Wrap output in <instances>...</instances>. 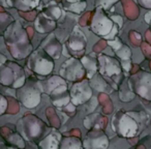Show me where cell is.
I'll list each match as a JSON object with an SVG mask.
<instances>
[{
	"label": "cell",
	"instance_id": "obj_3",
	"mask_svg": "<svg viewBox=\"0 0 151 149\" xmlns=\"http://www.w3.org/2000/svg\"><path fill=\"white\" fill-rule=\"evenodd\" d=\"M40 93L38 82L28 79L21 87L17 89V99L27 109H33L40 104Z\"/></svg>",
	"mask_w": 151,
	"mask_h": 149
},
{
	"label": "cell",
	"instance_id": "obj_16",
	"mask_svg": "<svg viewBox=\"0 0 151 149\" xmlns=\"http://www.w3.org/2000/svg\"><path fill=\"white\" fill-rule=\"evenodd\" d=\"M7 61V59H6V57L4 56V55H2L1 53H0V66L3 64V63H5Z\"/></svg>",
	"mask_w": 151,
	"mask_h": 149
},
{
	"label": "cell",
	"instance_id": "obj_14",
	"mask_svg": "<svg viewBox=\"0 0 151 149\" xmlns=\"http://www.w3.org/2000/svg\"><path fill=\"white\" fill-rule=\"evenodd\" d=\"M0 149H19L18 147L14 146V145H9L7 143L0 142Z\"/></svg>",
	"mask_w": 151,
	"mask_h": 149
},
{
	"label": "cell",
	"instance_id": "obj_2",
	"mask_svg": "<svg viewBox=\"0 0 151 149\" xmlns=\"http://www.w3.org/2000/svg\"><path fill=\"white\" fill-rule=\"evenodd\" d=\"M17 130L19 135L25 140L31 143H38L46 132L47 126L44 122L33 115H27L22 117L17 123Z\"/></svg>",
	"mask_w": 151,
	"mask_h": 149
},
{
	"label": "cell",
	"instance_id": "obj_5",
	"mask_svg": "<svg viewBox=\"0 0 151 149\" xmlns=\"http://www.w3.org/2000/svg\"><path fill=\"white\" fill-rule=\"evenodd\" d=\"M84 149H108L110 140L103 128H91L82 141Z\"/></svg>",
	"mask_w": 151,
	"mask_h": 149
},
{
	"label": "cell",
	"instance_id": "obj_13",
	"mask_svg": "<svg viewBox=\"0 0 151 149\" xmlns=\"http://www.w3.org/2000/svg\"><path fill=\"white\" fill-rule=\"evenodd\" d=\"M7 109V101L1 93H0V115L5 113Z\"/></svg>",
	"mask_w": 151,
	"mask_h": 149
},
{
	"label": "cell",
	"instance_id": "obj_1",
	"mask_svg": "<svg viewBox=\"0 0 151 149\" xmlns=\"http://www.w3.org/2000/svg\"><path fill=\"white\" fill-rule=\"evenodd\" d=\"M140 120L134 117V113L125 111H119L112 119L111 126L114 132L121 138H134L140 130Z\"/></svg>",
	"mask_w": 151,
	"mask_h": 149
},
{
	"label": "cell",
	"instance_id": "obj_6",
	"mask_svg": "<svg viewBox=\"0 0 151 149\" xmlns=\"http://www.w3.org/2000/svg\"><path fill=\"white\" fill-rule=\"evenodd\" d=\"M129 86L134 92L140 94L142 97L151 99V75L150 73H141L132 76L129 79Z\"/></svg>",
	"mask_w": 151,
	"mask_h": 149
},
{
	"label": "cell",
	"instance_id": "obj_15",
	"mask_svg": "<svg viewBox=\"0 0 151 149\" xmlns=\"http://www.w3.org/2000/svg\"><path fill=\"white\" fill-rule=\"evenodd\" d=\"M0 4L1 5H3V6H5V7H12V6H14V4H13V1L12 0H0Z\"/></svg>",
	"mask_w": 151,
	"mask_h": 149
},
{
	"label": "cell",
	"instance_id": "obj_4",
	"mask_svg": "<svg viewBox=\"0 0 151 149\" xmlns=\"http://www.w3.org/2000/svg\"><path fill=\"white\" fill-rule=\"evenodd\" d=\"M24 71L18 64L6 61L0 66V83L4 86L18 89L25 83Z\"/></svg>",
	"mask_w": 151,
	"mask_h": 149
},
{
	"label": "cell",
	"instance_id": "obj_8",
	"mask_svg": "<svg viewBox=\"0 0 151 149\" xmlns=\"http://www.w3.org/2000/svg\"><path fill=\"white\" fill-rule=\"evenodd\" d=\"M69 96H70L73 104L76 106L86 103L92 96V90L90 88V85L86 81L77 83L71 87Z\"/></svg>",
	"mask_w": 151,
	"mask_h": 149
},
{
	"label": "cell",
	"instance_id": "obj_10",
	"mask_svg": "<svg viewBox=\"0 0 151 149\" xmlns=\"http://www.w3.org/2000/svg\"><path fill=\"white\" fill-rule=\"evenodd\" d=\"M59 149H84V147L80 139L71 136L61 139Z\"/></svg>",
	"mask_w": 151,
	"mask_h": 149
},
{
	"label": "cell",
	"instance_id": "obj_9",
	"mask_svg": "<svg viewBox=\"0 0 151 149\" xmlns=\"http://www.w3.org/2000/svg\"><path fill=\"white\" fill-rule=\"evenodd\" d=\"M62 139L60 132L56 130H53L51 132L44 137L37 143L38 149H59L60 141Z\"/></svg>",
	"mask_w": 151,
	"mask_h": 149
},
{
	"label": "cell",
	"instance_id": "obj_11",
	"mask_svg": "<svg viewBox=\"0 0 151 149\" xmlns=\"http://www.w3.org/2000/svg\"><path fill=\"white\" fill-rule=\"evenodd\" d=\"M104 62L106 63V61L104 60ZM105 65H106V66H103V65L101 66V75H104V76L113 78L114 76H119L120 73H121L120 65L116 62L115 59L112 58L111 65H110V63H108V64L106 63Z\"/></svg>",
	"mask_w": 151,
	"mask_h": 149
},
{
	"label": "cell",
	"instance_id": "obj_12",
	"mask_svg": "<svg viewBox=\"0 0 151 149\" xmlns=\"http://www.w3.org/2000/svg\"><path fill=\"white\" fill-rule=\"evenodd\" d=\"M13 1V4L15 5L17 3V6L20 9H33L36 5L38 4V1L40 0H12Z\"/></svg>",
	"mask_w": 151,
	"mask_h": 149
},
{
	"label": "cell",
	"instance_id": "obj_7",
	"mask_svg": "<svg viewBox=\"0 0 151 149\" xmlns=\"http://www.w3.org/2000/svg\"><path fill=\"white\" fill-rule=\"evenodd\" d=\"M27 65L32 71L40 76H47L52 71L54 63L50 59L45 58L40 52H33L28 59Z\"/></svg>",
	"mask_w": 151,
	"mask_h": 149
}]
</instances>
